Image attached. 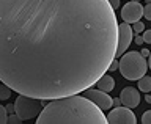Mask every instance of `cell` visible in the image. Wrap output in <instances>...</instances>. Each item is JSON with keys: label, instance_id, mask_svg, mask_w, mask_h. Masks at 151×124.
<instances>
[{"label": "cell", "instance_id": "4", "mask_svg": "<svg viewBox=\"0 0 151 124\" xmlns=\"http://www.w3.org/2000/svg\"><path fill=\"white\" fill-rule=\"evenodd\" d=\"M42 110V101L38 97L19 94L16 102H14V113L21 118L22 121H28L36 118Z\"/></svg>", "mask_w": 151, "mask_h": 124}, {"label": "cell", "instance_id": "2", "mask_svg": "<svg viewBox=\"0 0 151 124\" xmlns=\"http://www.w3.org/2000/svg\"><path fill=\"white\" fill-rule=\"evenodd\" d=\"M38 124H106L107 116L88 97L71 94L50 99L36 116Z\"/></svg>", "mask_w": 151, "mask_h": 124}, {"label": "cell", "instance_id": "6", "mask_svg": "<svg viewBox=\"0 0 151 124\" xmlns=\"http://www.w3.org/2000/svg\"><path fill=\"white\" fill-rule=\"evenodd\" d=\"M107 123H110V124H135L137 118L129 107L120 105V107H115L107 115Z\"/></svg>", "mask_w": 151, "mask_h": 124}, {"label": "cell", "instance_id": "11", "mask_svg": "<svg viewBox=\"0 0 151 124\" xmlns=\"http://www.w3.org/2000/svg\"><path fill=\"white\" fill-rule=\"evenodd\" d=\"M139 90L143 93H150L151 91V77H146V75L140 77L139 79Z\"/></svg>", "mask_w": 151, "mask_h": 124}, {"label": "cell", "instance_id": "20", "mask_svg": "<svg viewBox=\"0 0 151 124\" xmlns=\"http://www.w3.org/2000/svg\"><path fill=\"white\" fill-rule=\"evenodd\" d=\"M132 39H134V41H135V44H139V46L143 44V38H142L139 33H135V38H132Z\"/></svg>", "mask_w": 151, "mask_h": 124}, {"label": "cell", "instance_id": "25", "mask_svg": "<svg viewBox=\"0 0 151 124\" xmlns=\"http://www.w3.org/2000/svg\"><path fill=\"white\" fill-rule=\"evenodd\" d=\"M145 101H146V102H148V104H151V96H150V94H148V93H146V96H145Z\"/></svg>", "mask_w": 151, "mask_h": 124}, {"label": "cell", "instance_id": "17", "mask_svg": "<svg viewBox=\"0 0 151 124\" xmlns=\"http://www.w3.org/2000/svg\"><path fill=\"white\" fill-rule=\"evenodd\" d=\"M142 123L145 124H151V110H146L143 115H142Z\"/></svg>", "mask_w": 151, "mask_h": 124}, {"label": "cell", "instance_id": "14", "mask_svg": "<svg viewBox=\"0 0 151 124\" xmlns=\"http://www.w3.org/2000/svg\"><path fill=\"white\" fill-rule=\"evenodd\" d=\"M8 120V113H6V108H5L3 105H0V124L6 123Z\"/></svg>", "mask_w": 151, "mask_h": 124}, {"label": "cell", "instance_id": "8", "mask_svg": "<svg viewBox=\"0 0 151 124\" xmlns=\"http://www.w3.org/2000/svg\"><path fill=\"white\" fill-rule=\"evenodd\" d=\"M121 17L123 21L127 24H134L140 21V17L143 16V6L139 2H127L124 6L121 8Z\"/></svg>", "mask_w": 151, "mask_h": 124}, {"label": "cell", "instance_id": "15", "mask_svg": "<svg viewBox=\"0 0 151 124\" xmlns=\"http://www.w3.org/2000/svg\"><path fill=\"white\" fill-rule=\"evenodd\" d=\"M22 120L19 118L16 113H13V115H8V120H6V123H9V124H17V123H21Z\"/></svg>", "mask_w": 151, "mask_h": 124}, {"label": "cell", "instance_id": "24", "mask_svg": "<svg viewBox=\"0 0 151 124\" xmlns=\"http://www.w3.org/2000/svg\"><path fill=\"white\" fill-rule=\"evenodd\" d=\"M140 54H142V55H143V57H145V58H146V57H148V55H150V50H148V49H143V50H142V52H140Z\"/></svg>", "mask_w": 151, "mask_h": 124}, {"label": "cell", "instance_id": "13", "mask_svg": "<svg viewBox=\"0 0 151 124\" xmlns=\"http://www.w3.org/2000/svg\"><path fill=\"white\" fill-rule=\"evenodd\" d=\"M132 27V30H134L135 33H142L145 30V24H142L140 21H137V22H134V25H131Z\"/></svg>", "mask_w": 151, "mask_h": 124}, {"label": "cell", "instance_id": "26", "mask_svg": "<svg viewBox=\"0 0 151 124\" xmlns=\"http://www.w3.org/2000/svg\"><path fill=\"white\" fill-rule=\"evenodd\" d=\"M148 57H150V58H148V66L151 68V52H150V55H148Z\"/></svg>", "mask_w": 151, "mask_h": 124}, {"label": "cell", "instance_id": "3", "mask_svg": "<svg viewBox=\"0 0 151 124\" xmlns=\"http://www.w3.org/2000/svg\"><path fill=\"white\" fill-rule=\"evenodd\" d=\"M118 69H120V72L124 79L139 80L146 74L148 63H146L145 57L139 54V52H127V54H123L120 57Z\"/></svg>", "mask_w": 151, "mask_h": 124}, {"label": "cell", "instance_id": "21", "mask_svg": "<svg viewBox=\"0 0 151 124\" xmlns=\"http://www.w3.org/2000/svg\"><path fill=\"white\" fill-rule=\"evenodd\" d=\"M109 3H110V6L113 9H118L120 8V0H109Z\"/></svg>", "mask_w": 151, "mask_h": 124}, {"label": "cell", "instance_id": "18", "mask_svg": "<svg viewBox=\"0 0 151 124\" xmlns=\"http://www.w3.org/2000/svg\"><path fill=\"white\" fill-rule=\"evenodd\" d=\"M143 42H148L151 44V30H143Z\"/></svg>", "mask_w": 151, "mask_h": 124}, {"label": "cell", "instance_id": "27", "mask_svg": "<svg viewBox=\"0 0 151 124\" xmlns=\"http://www.w3.org/2000/svg\"><path fill=\"white\" fill-rule=\"evenodd\" d=\"M131 2H140V0H131Z\"/></svg>", "mask_w": 151, "mask_h": 124}, {"label": "cell", "instance_id": "12", "mask_svg": "<svg viewBox=\"0 0 151 124\" xmlns=\"http://www.w3.org/2000/svg\"><path fill=\"white\" fill-rule=\"evenodd\" d=\"M9 96H11V88L2 82L0 83V101H6L9 99Z\"/></svg>", "mask_w": 151, "mask_h": 124}, {"label": "cell", "instance_id": "9", "mask_svg": "<svg viewBox=\"0 0 151 124\" xmlns=\"http://www.w3.org/2000/svg\"><path fill=\"white\" fill-rule=\"evenodd\" d=\"M120 99H121V105H124V107H129V108L139 107V104H140L139 90L134 88V87L123 88L121 90V94H120Z\"/></svg>", "mask_w": 151, "mask_h": 124}, {"label": "cell", "instance_id": "19", "mask_svg": "<svg viewBox=\"0 0 151 124\" xmlns=\"http://www.w3.org/2000/svg\"><path fill=\"white\" fill-rule=\"evenodd\" d=\"M116 69H118V61L113 58V61L109 65V69H107V71H116Z\"/></svg>", "mask_w": 151, "mask_h": 124}, {"label": "cell", "instance_id": "23", "mask_svg": "<svg viewBox=\"0 0 151 124\" xmlns=\"http://www.w3.org/2000/svg\"><path fill=\"white\" fill-rule=\"evenodd\" d=\"M121 105V99L120 97H113V107H120Z\"/></svg>", "mask_w": 151, "mask_h": 124}, {"label": "cell", "instance_id": "22", "mask_svg": "<svg viewBox=\"0 0 151 124\" xmlns=\"http://www.w3.org/2000/svg\"><path fill=\"white\" fill-rule=\"evenodd\" d=\"M5 108H6V113H8V115H13V113H14V104H8Z\"/></svg>", "mask_w": 151, "mask_h": 124}, {"label": "cell", "instance_id": "1", "mask_svg": "<svg viewBox=\"0 0 151 124\" xmlns=\"http://www.w3.org/2000/svg\"><path fill=\"white\" fill-rule=\"evenodd\" d=\"M109 0H0V82L41 101L91 88L115 58Z\"/></svg>", "mask_w": 151, "mask_h": 124}, {"label": "cell", "instance_id": "16", "mask_svg": "<svg viewBox=\"0 0 151 124\" xmlns=\"http://www.w3.org/2000/svg\"><path fill=\"white\" fill-rule=\"evenodd\" d=\"M143 16L148 19V21H151V2L146 3L145 6H143Z\"/></svg>", "mask_w": 151, "mask_h": 124}, {"label": "cell", "instance_id": "5", "mask_svg": "<svg viewBox=\"0 0 151 124\" xmlns=\"http://www.w3.org/2000/svg\"><path fill=\"white\" fill-rule=\"evenodd\" d=\"M132 38H134V30L127 22L118 24V41H116V52H115V58L121 57L126 52V49L131 46Z\"/></svg>", "mask_w": 151, "mask_h": 124}, {"label": "cell", "instance_id": "10", "mask_svg": "<svg viewBox=\"0 0 151 124\" xmlns=\"http://www.w3.org/2000/svg\"><path fill=\"white\" fill-rule=\"evenodd\" d=\"M96 85H98L99 90H102V91H106V93H110L112 90L115 88V80H113L112 75L104 74V75H101V79L96 82Z\"/></svg>", "mask_w": 151, "mask_h": 124}, {"label": "cell", "instance_id": "7", "mask_svg": "<svg viewBox=\"0 0 151 124\" xmlns=\"http://www.w3.org/2000/svg\"><path fill=\"white\" fill-rule=\"evenodd\" d=\"M85 97H88L91 102H94L101 110H109L113 105V99L106 91H102L99 88L98 90H91V88L85 90Z\"/></svg>", "mask_w": 151, "mask_h": 124}]
</instances>
